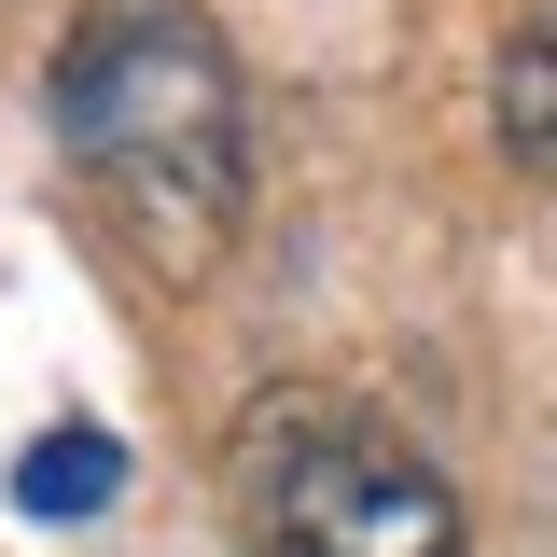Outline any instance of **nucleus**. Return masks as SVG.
Instances as JSON below:
<instances>
[{"label": "nucleus", "instance_id": "f257e3e1", "mask_svg": "<svg viewBox=\"0 0 557 557\" xmlns=\"http://www.w3.org/2000/svg\"><path fill=\"white\" fill-rule=\"evenodd\" d=\"M57 153L98 196V223L126 237L153 278H209V251L251 209V84L223 57V28L182 0H112L57 42Z\"/></svg>", "mask_w": 557, "mask_h": 557}, {"label": "nucleus", "instance_id": "f03ea898", "mask_svg": "<svg viewBox=\"0 0 557 557\" xmlns=\"http://www.w3.org/2000/svg\"><path fill=\"white\" fill-rule=\"evenodd\" d=\"M237 530H251V557H474L460 487L432 474L405 432L335 418V405H293V418L251 432Z\"/></svg>", "mask_w": 557, "mask_h": 557}, {"label": "nucleus", "instance_id": "7ed1b4c3", "mask_svg": "<svg viewBox=\"0 0 557 557\" xmlns=\"http://www.w3.org/2000/svg\"><path fill=\"white\" fill-rule=\"evenodd\" d=\"M487 126L516 168H557V0H530L516 28H502V57H487Z\"/></svg>", "mask_w": 557, "mask_h": 557}, {"label": "nucleus", "instance_id": "20e7f679", "mask_svg": "<svg viewBox=\"0 0 557 557\" xmlns=\"http://www.w3.org/2000/svg\"><path fill=\"white\" fill-rule=\"evenodd\" d=\"M112 487H126V446H112L98 418H57V432L14 460V502H28V516H98Z\"/></svg>", "mask_w": 557, "mask_h": 557}]
</instances>
